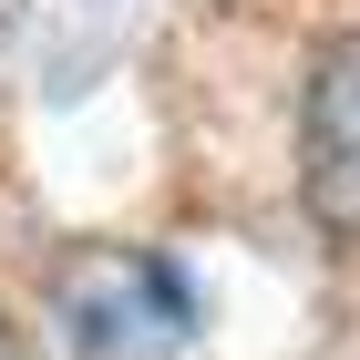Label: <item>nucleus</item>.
I'll return each instance as SVG.
<instances>
[{
  "mask_svg": "<svg viewBox=\"0 0 360 360\" xmlns=\"http://www.w3.org/2000/svg\"><path fill=\"white\" fill-rule=\"evenodd\" d=\"M299 195L340 248H360V31L319 41L299 83Z\"/></svg>",
  "mask_w": 360,
  "mask_h": 360,
  "instance_id": "nucleus-1",
  "label": "nucleus"
},
{
  "mask_svg": "<svg viewBox=\"0 0 360 360\" xmlns=\"http://www.w3.org/2000/svg\"><path fill=\"white\" fill-rule=\"evenodd\" d=\"M62 319H72V350L93 360H144V350H175L195 330V299L165 257H103L62 288Z\"/></svg>",
  "mask_w": 360,
  "mask_h": 360,
  "instance_id": "nucleus-2",
  "label": "nucleus"
},
{
  "mask_svg": "<svg viewBox=\"0 0 360 360\" xmlns=\"http://www.w3.org/2000/svg\"><path fill=\"white\" fill-rule=\"evenodd\" d=\"M0 360H31V350H21V340H11V330H0Z\"/></svg>",
  "mask_w": 360,
  "mask_h": 360,
  "instance_id": "nucleus-3",
  "label": "nucleus"
},
{
  "mask_svg": "<svg viewBox=\"0 0 360 360\" xmlns=\"http://www.w3.org/2000/svg\"><path fill=\"white\" fill-rule=\"evenodd\" d=\"M0 31H11V0H0Z\"/></svg>",
  "mask_w": 360,
  "mask_h": 360,
  "instance_id": "nucleus-4",
  "label": "nucleus"
}]
</instances>
